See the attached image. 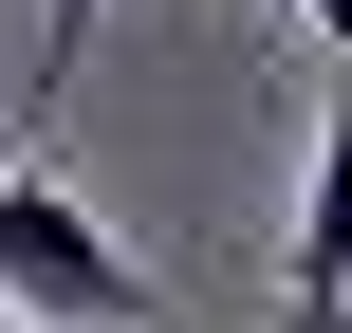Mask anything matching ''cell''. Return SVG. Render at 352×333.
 I'll return each mask as SVG.
<instances>
[{
    "label": "cell",
    "instance_id": "cell-1",
    "mask_svg": "<svg viewBox=\"0 0 352 333\" xmlns=\"http://www.w3.org/2000/svg\"><path fill=\"white\" fill-rule=\"evenodd\" d=\"M0 297L37 333H148V278L111 260V222L74 185H37V167H0Z\"/></svg>",
    "mask_w": 352,
    "mask_h": 333
},
{
    "label": "cell",
    "instance_id": "cell-2",
    "mask_svg": "<svg viewBox=\"0 0 352 333\" xmlns=\"http://www.w3.org/2000/svg\"><path fill=\"white\" fill-rule=\"evenodd\" d=\"M297 333H352V93L316 111V167H297Z\"/></svg>",
    "mask_w": 352,
    "mask_h": 333
},
{
    "label": "cell",
    "instance_id": "cell-3",
    "mask_svg": "<svg viewBox=\"0 0 352 333\" xmlns=\"http://www.w3.org/2000/svg\"><path fill=\"white\" fill-rule=\"evenodd\" d=\"M74 56H93V0H56V56H37V93H74Z\"/></svg>",
    "mask_w": 352,
    "mask_h": 333
},
{
    "label": "cell",
    "instance_id": "cell-4",
    "mask_svg": "<svg viewBox=\"0 0 352 333\" xmlns=\"http://www.w3.org/2000/svg\"><path fill=\"white\" fill-rule=\"evenodd\" d=\"M0 333H37V315H19V297H0Z\"/></svg>",
    "mask_w": 352,
    "mask_h": 333
}]
</instances>
